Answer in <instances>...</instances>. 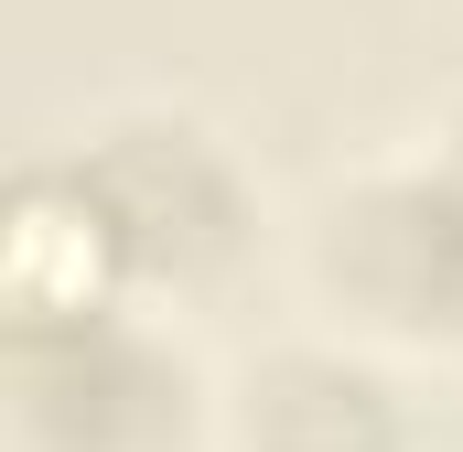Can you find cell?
Wrapping results in <instances>:
<instances>
[{
	"label": "cell",
	"mask_w": 463,
	"mask_h": 452,
	"mask_svg": "<svg viewBox=\"0 0 463 452\" xmlns=\"http://www.w3.org/2000/svg\"><path fill=\"white\" fill-rule=\"evenodd\" d=\"M291 226L227 118L194 98H109L22 151L0 291H118L162 313H216L259 280Z\"/></svg>",
	"instance_id": "6da1fadb"
},
{
	"label": "cell",
	"mask_w": 463,
	"mask_h": 452,
	"mask_svg": "<svg viewBox=\"0 0 463 452\" xmlns=\"http://www.w3.org/2000/svg\"><path fill=\"white\" fill-rule=\"evenodd\" d=\"M0 452H227V366L162 302L0 291Z\"/></svg>",
	"instance_id": "7a4b0ae2"
},
{
	"label": "cell",
	"mask_w": 463,
	"mask_h": 452,
	"mask_svg": "<svg viewBox=\"0 0 463 452\" xmlns=\"http://www.w3.org/2000/svg\"><path fill=\"white\" fill-rule=\"evenodd\" d=\"M280 248L313 324L399 355L410 377H463V151L442 129L324 173Z\"/></svg>",
	"instance_id": "3957f363"
},
{
	"label": "cell",
	"mask_w": 463,
	"mask_h": 452,
	"mask_svg": "<svg viewBox=\"0 0 463 452\" xmlns=\"http://www.w3.org/2000/svg\"><path fill=\"white\" fill-rule=\"evenodd\" d=\"M420 377L335 324H291L227 355V452H420Z\"/></svg>",
	"instance_id": "277c9868"
},
{
	"label": "cell",
	"mask_w": 463,
	"mask_h": 452,
	"mask_svg": "<svg viewBox=\"0 0 463 452\" xmlns=\"http://www.w3.org/2000/svg\"><path fill=\"white\" fill-rule=\"evenodd\" d=\"M431 129H442V140H453V151H463V87H453V98H442V108H431Z\"/></svg>",
	"instance_id": "5b68a950"
}]
</instances>
